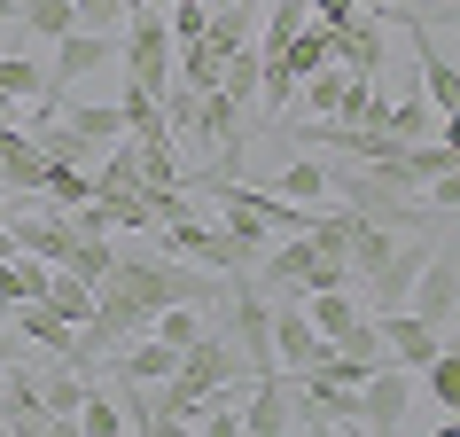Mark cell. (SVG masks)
<instances>
[{"label":"cell","mask_w":460,"mask_h":437,"mask_svg":"<svg viewBox=\"0 0 460 437\" xmlns=\"http://www.w3.org/2000/svg\"><path fill=\"white\" fill-rule=\"evenodd\" d=\"M234 375H243L234 343L218 336V328H203V336L180 352V367L156 383V398H148V406H156V430H188V406H203V398H211V390H226Z\"/></svg>","instance_id":"1"},{"label":"cell","mask_w":460,"mask_h":437,"mask_svg":"<svg viewBox=\"0 0 460 437\" xmlns=\"http://www.w3.org/2000/svg\"><path fill=\"white\" fill-rule=\"evenodd\" d=\"M94 290L133 297L141 313H164V305H211L218 281H211V273H195V266H180V258H133V250H118Z\"/></svg>","instance_id":"2"},{"label":"cell","mask_w":460,"mask_h":437,"mask_svg":"<svg viewBox=\"0 0 460 437\" xmlns=\"http://www.w3.org/2000/svg\"><path fill=\"white\" fill-rule=\"evenodd\" d=\"M258 258H266L258 266V290L266 297H313V290H343L351 281V266L328 258L313 235H281V250H258Z\"/></svg>","instance_id":"3"},{"label":"cell","mask_w":460,"mask_h":437,"mask_svg":"<svg viewBox=\"0 0 460 437\" xmlns=\"http://www.w3.org/2000/svg\"><path fill=\"white\" fill-rule=\"evenodd\" d=\"M234 290H226V328L218 336L234 343V360L250 367V375H273V297L258 290V281H243V273H226Z\"/></svg>","instance_id":"4"},{"label":"cell","mask_w":460,"mask_h":437,"mask_svg":"<svg viewBox=\"0 0 460 437\" xmlns=\"http://www.w3.org/2000/svg\"><path fill=\"white\" fill-rule=\"evenodd\" d=\"M406 313L429 320V328H445V320L460 313V258H453V235H437L429 258H421V273H413L406 290Z\"/></svg>","instance_id":"5"},{"label":"cell","mask_w":460,"mask_h":437,"mask_svg":"<svg viewBox=\"0 0 460 437\" xmlns=\"http://www.w3.org/2000/svg\"><path fill=\"white\" fill-rule=\"evenodd\" d=\"M406 414H413V367H398V360L367 367L359 375V430H406Z\"/></svg>","instance_id":"6"},{"label":"cell","mask_w":460,"mask_h":437,"mask_svg":"<svg viewBox=\"0 0 460 437\" xmlns=\"http://www.w3.org/2000/svg\"><path fill=\"white\" fill-rule=\"evenodd\" d=\"M328 352H336V343L305 320V305H296V297H281V305H273V367H281V375H296V367H320Z\"/></svg>","instance_id":"7"},{"label":"cell","mask_w":460,"mask_h":437,"mask_svg":"<svg viewBox=\"0 0 460 437\" xmlns=\"http://www.w3.org/2000/svg\"><path fill=\"white\" fill-rule=\"evenodd\" d=\"M375 336H383V360L413 367V375L429 367V352H437V343H453L445 328H429V320H413L406 305H398V313H375Z\"/></svg>","instance_id":"8"},{"label":"cell","mask_w":460,"mask_h":437,"mask_svg":"<svg viewBox=\"0 0 460 437\" xmlns=\"http://www.w3.org/2000/svg\"><path fill=\"white\" fill-rule=\"evenodd\" d=\"M429 243H437V235H421V243H398L383 266L367 273V305H375V313H398V305H406V290H413V273H421V258H429Z\"/></svg>","instance_id":"9"},{"label":"cell","mask_w":460,"mask_h":437,"mask_svg":"<svg viewBox=\"0 0 460 437\" xmlns=\"http://www.w3.org/2000/svg\"><path fill=\"white\" fill-rule=\"evenodd\" d=\"M383 24H375V16H351V24H336V71H359V78H383Z\"/></svg>","instance_id":"10"},{"label":"cell","mask_w":460,"mask_h":437,"mask_svg":"<svg viewBox=\"0 0 460 437\" xmlns=\"http://www.w3.org/2000/svg\"><path fill=\"white\" fill-rule=\"evenodd\" d=\"M16 336H24V343H48L55 360H71V320L55 313L48 297H24V305H16Z\"/></svg>","instance_id":"11"},{"label":"cell","mask_w":460,"mask_h":437,"mask_svg":"<svg viewBox=\"0 0 460 437\" xmlns=\"http://www.w3.org/2000/svg\"><path fill=\"white\" fill-rule=\"evenodd\" d=\"M55 118L71 125V133H86V141H94V148L125 141V110H118V102H63Z\"/></svg>","instance_id":"12"},{"label":"cell","mask_w":460,"mask_h":437,"mask_svg":"<svg viewBox=\"0 0 460 437\" xmlns=\"http://www.w3.org/2000/svg\"><path fill=\"white\" fill-rule=\"evenodd\" d=\"M78 398H86V375H78L71 360L55 367V375H40V406H48V430H71Z\"/></svg>","instance_id":"13"},{"label":"cell","mask_w":460,"mask_h":437,"mask_svg":"<svg viewBox=\"0 0 460 437\" xmlns=\"http://www.w3.org/2000/svg\"><path fill=\"white\" fill-rule=\"evenodd\" d=\"M390 250H398V235H390V227H375V218H359V227H351V243H343V266H351V281H367V273L383 266Z\"/></svg>","instance_id":"14"},{"label":"cell","mask_w":460,"mask_h":437,"mask_svg":"<svg viewBox=\"0 0 460 437\" xmlns=\"http://www.w3.org/2000/svg\"><path fill=\"white\" fill-rule=\"evenodd\" d=\"M421 383H429L437 414L453 422V414H460V352H453V343H437V352H429V367H421Z\"/></svg>","instance_id":"15"},{"label":"cell","mask_w":460,"mask_h":437,"mask_svg":"<svg viewBox=\"0 0 460 437\" xmlns=\"http://www.w3.org/2000/svg\"><path fill=\"white\" fill-rule=\"evenodd\" d=\"M71 430H86V437H125V406H118L102 383H86V398H78V414H71Z\"/></svg>","instance_id":"16"},{"label":"cell","mask_w":460,"mask_h":437,"mask_svg":"<svg viewBox=\"0 0 460 437\" xmlns=\"http://www.w3.org/2000/svg\"><path fill=\"white\" fill-rule=\"evenodd\" d=\"M203 40H211L218 55H234V48H258V31H250V0H226V8H211Z\"/></svg>","instance_id":"17"},{"label":"cell","mask_w":460,"mask_h":437,"mask_svg":"<svg viewBox=\"0 0 460 437\" xmlns=\"http://www.w3.org/2000/svg\"><path fill=\"white\" fill-rule=\"evenodd\" d=\"M273 195H289V203H320V195H328V172H320V156H313V148L281 165V180H273Z\"/></svg>","instance_id":"18"},{"label":"cell","mask_w":460,"mask_h":437,"mask_svg":"<svg viewBox=\"0 0 460 437\" xmlns=\"http://www.w3.org/2000/svg\"><path fill=\"white\" fill-rule=\"evenodd\" d=\"M383 133H398V141H429V133H445V125H437V110L421 94H406V102H390V110H383Z\"/></svg>","instance_id":"19"},{"label":"cell","mask_w":460,"mask_h":437,"mask_svg":"<svg viewBox=\"0 0 460 437\" xmlns=\"http://www.w3.org/2000/svg\"><path fill=\"white\" fill-rule=\"evenodd\" d=\"M118 110H125V133H133V141H164V133H172V125H164V102L141 94V86H125Z\"/></svg>","instance_id":"20"},{"label":"cell","mask_w":460,"mask_h":437,"mask_svg":"<svg viewBox=\"0 0 460 437\" xmlns=\"http://www.w3.org/2000/svg\"><path fill=\"white\" fill-rule=\"evenodd\" d=\"M16 24L31 40H63L71 31V0H16Z\"/></svg>","instance_id":"21"},{"label":"cell","mask_w":460,"mask_h":437,"mask_svg":"<svg viewBox=\"0 0 460 437\" xmlns=\"http://www.w3.org/2000/svg\"><path fill=\"white\" fill-rule=\"evenodd\" d=\"M203 24H211V0H164V31H172V48L203 40Z\"/></svg>","instance_id":"22"},{"label":"cell","mask_w":460,"mask_h":437,"mask_svg":"<svg viewBox=\"0 0 460 437\" xmlns=\"http://www.w3.org/2000/svg\"><path fill=\"white\" fill-rule=\"evenodd\" d=\"M0 94L31 102V94H40V63H31V55H0Z\"/></svg>","instance_id":"23"},{"label":"cell","mask_w":460,"mask_h":437,"mask_svg":"<svg viewBox=\"0 0 460 437\" xmlns=\"http://www.w3.org/2000/svg\"><path fill=\"white\" fill-rule=\"evenodd\" d=\"M305 16H313L320 31H336V24H351V16H359V0H305Z\"/></svg>","instance_id":"24"},{"label":"cell","mask_w":460,"mask_h":437,"mask_svg":"<svg viewBox=\"0 0 460 437\" xmlns=\"http://www.w3.org/2000/svg\"><path fill=\"white\" fill-rule=\"evenodd\" d=\"M16 343H24V336H16V320H0V367H16Z\"/></svg>","instance_id":"25"},{"label":"cell","mask_w":460,"mask_h":437,"mask_svg":"<svg viewBox=\"0 0 460 437\" xmlns=\"http://www.w3.org/2000/svg\"><path fill=\"white\" fill-rule=\"evenodd\" d=\"M0 125H24V102H8V94H0Z\"/></svg>","instance_id":"26"},{"label":"cell","mask_w":460,"mask_h":437,"mask_svg":"<svg viewBox=\"0 0 460 437\" xmlns=\"http://www.w3.org/2000/svg\"><path fill=\"white\" fill-rule=\"evenodd\" d=\"M8 250H16V235H8V218H0V258H8Z\"/></svg>","instance_id":"27"},{"label":"cell","mask_w":460,"mask_h":437,"mask_svg":"<svg viewBox=\"0 0 460 437\" xmlns=\"http://www.w3.org/2000/svg\"><path fill=\"white\" fill-rule=\"evenodd\" d=\"M398 8H421V0H383V16H398Z\"/></svg>","instance_id":"28"},{"label":"cell","mask_w":460,"mask_h":437,"mask_svg":"<svg viewBox=\"0 0 460 437\" xmlns=\"http://www.w3.org/2000/svg\"><path fill=\"white\" fill-rule=\"evenodd\" d=\"M0 24H16V0H0Z\"/></svg>","instance_id":"29"},{"label":"cell","mask_w":460,"mask_h":437,"mask_svg":"<svg viewBox=\"0 0 460 437\" xmlns=\"http://www.w3.org/2000/svg\"><path fill=\"white\" fill-rule=\"evenodd\" d=\"M133 8H164V0H125V16H133Z\"/></svg>","instance_id":"30"}]
</instances>
